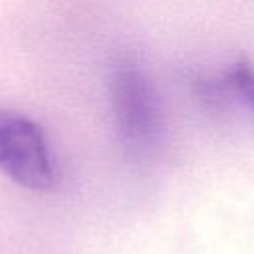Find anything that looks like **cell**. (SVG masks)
I'll return each mask as SVG.
<instances>
[{
    "instance_id": "cell-3",
    "label": "cell",
    "mask_w": 254,
    "mask_h": 254,
    "mask_svg": "<svg viewBox=\"0 0 254 254\" xmlns=\"http://www.w3.org/2000/svg\"><path fill=\"white\" fill-rule=\"evenodd\" d=\"M198 95L212 103H228L242 109L254 121V64L246 58H236L212 77H202L196 83Z\"/></svg>"
},
{
    "instance_id": "cell-1",
    "label": "cell",
    "mask_w": 254,
    "mask_h": 254,
    "mask_svg": "<svg viewBox=\"0 0 254 254\" xmlns=\"http://www.w3.org/2000/svg\"><path fill=\"white\" fill-rule=\"evenodd\" d=\"M109 107L123 153L133 161L157 153L165 137V111L147 69L133 58H117L107 75Z\"/></svg>"
},
{
    "instance_id": "cell-2",
    "label": "cell",
    "mask_w": 254,
    "mask_h": 254,
    "mask_svg": "<svg viewBox=\"0 0 254 254\" xmlns=\"http://www.w3.org/2000/svg\"><path fill=\"white\" fill-rule=\"evenodd\" d=\"M0 169L20 187L50 190L58 167L42 127L24 117L0 111Z\"/></svg>"
}]
</instances>
